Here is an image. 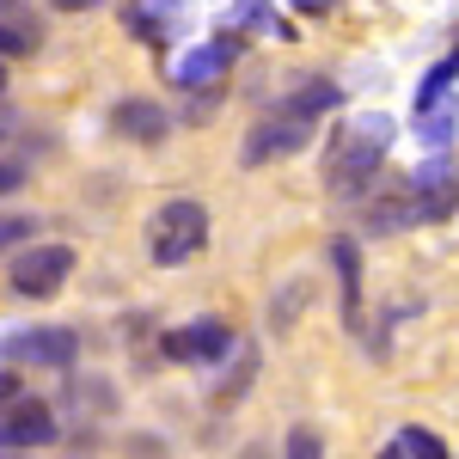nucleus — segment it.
I'll use <instances>...</instances> for the list:
<instances>
[{
	"label": "nucleus",
	"instance_id": "nucleus-1",
	"mask_svg": "<svg viewBox=\"0 0 459 459\" xmlns=\"http://www.w3.org/2000/svg\"><path fill=\"white\" fill-rule=\"evenodd\" d=\"M203 239H209V209H203V203H190V196L160 203L153 221H147V257H153L160 270L190 264V257L203 251Z\"/></svg>",
	"mask_w": 459,
	"mask_h": 459
},
{
	"label": "nucleus",
	"instance_id": "nucleus-2",
	"mask_svg": "<svg viewBox=\"0 0 459 459\" xmlns=\"http://www.w3.org/2000/svg\"><path fill=\"white\" fill-rule=\"evenodd\" d=\"M386 142H392V117H361V123H350V129L337 135V147H331L325 184H331L337 196H350L355 184H368V172L380 166Z\"/></svg>",
	"mask_w": 459,
	"mask_h": 459
},
{
	"label": "nucleus",
	"instance_id": "nucleus-3",
	"mask_svg": "<svg viewBox=\"0 0 459 459\" xmlns=\"http://www.w3.org/2000/svg\"><path fill=\"white\" fill-rule=\"evenodd\" d=\"M68 270H74L68 246H31L6 264V282H13V294H25V300H49L56 288L68 282Z\"/></svg>",
	"mask_w": 459,
	"mask_h": 459
},
{
	"label": "nucleus",
	"instance_id": "nucleus-4",
	"mask_svg": "<svg viewBox=\"0 0 459 459\" xmlns=\"http://www.w3.org/2000/svg\"><path fill=\"white\" fill-rule=\"evenodd\" d=\"M313 142V117H264L257 129L246 135V147H239V160L246 166H270V160H288V153H300V147Z\"/></svg>",
	"mask_w": 459,
	"mask_h": 459
},
{
	"label": "nucleus",
	"instance_id": "nucleus-5",
	"mask_svg": "<svg viewBox=\"0 0 459 459\" xmlns=\"http://www.w3.org/2000/svg\"><path fill=\"white\" fill-rule=\"evenodd\" d=\"M227 350H233V331L221 318H196V325H184V331L166 337V355L172 361H221Z\"/></svg>",
	"mask_w": 459,
	"mask_h": 459
},
{
	"label": "nucleus",
	"instance_id": "nucleus-6",
	"mask_svg": "<svg viewBox=\"0 0 459 459\" xmlns=\"http://www.w3.org/2000/svg\"><path fill=\"white\" fill-rule=\"evenodd\" d=\"M6 447H49L56 441V417L43 398H6Z\"/></svg>",
	"mask_w": 459,
	"mask_h": 459
},
{
	"label": "nucleus",
	"instance_id": "nucleus-7",
	"mask_svg": "<svg viewBox=\"0 0 459 459\" xmlns=\"http://www.w3.org/2000/svg\"><path fill=\"white\" fill-rule=\"evenodd\" d=\"M74 331H19L6 337V361H43V368H68L74 361Z\"/></svg>",
	"mask_w": 459,
	"mask_h": 459
},
{
	"label": "nucleus",
	"instance_id": "nucleus-8",
	"mask_svg": "<svg viewBox=\"0 0 459 459\" xmlns=\"http://www.w3.org/2000/svg\"><path fill=\"white\" fill-rule=\"evenodd\" d=\"M227 62H233V43H227V37H214V43L190 49V56L178 62V86H203V80H221V74H227Z\"/></svg>",
	"mask_w": 459,
	"mask_h": 459
},
{
	"label": "nucleus",
	"instance_id": "nucleus-9",
	"mask_svg": "<svg viewBox=\"0 0 459 459\" xmlns=\"http://www.w3.org/2000/svg\"><path fill=\"white\" fill-rule=\"evenodd\" d=\"M123 135H135V142H160L166 135V110L153 105H117V117H110Z\"/></svg>",
	"mask_w": 459,
	"mask_h": 459
},
{
	"label": "nucleus",
	"instance_id": "nucleus-10",
	"mask_svg": "<svg viewBox=\"0 0 459 459\" xmlns=\"http://www.w3.org/2000/svg\"><path fill=\"white\" fill-rule=\"evenodd\" d=\"M454 80H459V49L447 56V62H435V74H429L423 92H417V110H435V99H441V92H447Z\"/></svg>",
	"mask_w": 459,
	"mask_h": 459
},
{
	"label": "nucleus",
	"instance_id": "nucleus-11",
	"mask_svg": "<svg viewBox=\"0 0 459 459\" xmlns=\"http://www.w3.org/2000/svg\"><path fill=\"white\" fill-rule=\"evenodd\" d=\"M398 447H404V459H454L435 435H429V429H404V435H398Z\"/></svg>",
	"mask_w": 459,
	"mask_h": 459
},
{
	"label": "nucleus",
	"instance_id": "nucleus-12",
	"mask_svg": "<svg viewBox=\"0 0 459 459\" xmlns=\"http://www.w3.org/2000/svg\"><path fill=\"white\" fill-rule=\"evenodd\" d=\"M331 257H337V276H343V313L355 318V246H350V239H337Z\"/></svg>",
	"mask_w": 459,
	"mask_h": 459
},
{
	"label": "nucleus",
	"instance_id": "nucleus-13",
	"mask_svg": "<svg viewBox=\"0 0 459 459\" xmlns=\"http://www.w3.org/2000/svg\"><path fill=\"white\" fill-rule=\"evenodd\" d=\"M288 459H318V435L313 429H294V435H288Z\"/></svg>",
	"mask_w": 459,
	"mask_h": 459
},
{
	"label": "nucleus",
	"instance_id": "nucleus-14",
	"mask_svg": "<svg viewBox=\"0 0 459 459\" xmlns=\"http://www.w3.org/2000/svg\"><path fill=\"white\" fill-rule=\"evenodd\" d=\"M56 13H86V6H99V0H49Z\"/></svg>",
	"mask_w": 459,
	"mask_h": 459
},
{
	"label": "nucleus",
	"instance_id": "nucleus-15",
	"mask_svg": "<svg viewBox=\"0 0 459 459\" xmlns=\"http://www.w3.org/2000/svg\"><path fill=\"white\" fill-rule=\"evenodd\" d=\"M386 459H404V447H398V441H392V454H386Z\"/></svg>",
	"mask_w": 459,
	"mask_h": 459
}]
</instances>
